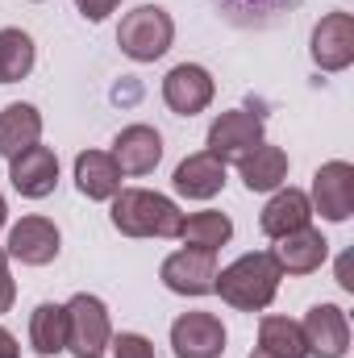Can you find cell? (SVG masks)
Instances as JSON below:
<instances>
[{
	"label": "cell",
	"instance_id": "52a82bcc",
	"mask_svg": "<svg viewBox=\"0 0 354 358\" xmlns=\"http://www.w3.org/2000/svg\"><path fill=\"white\" fill-rule=\"evenodd\" d=\"M309 204H313L325 221H334V225L351 221V213H354V167L346 159H334V163H325V167L313 176V196H309Z\"/></svg>",
	"mask_w": 354,
	"mask_h": 358
},
{
	"label": "cell",
	"instance_id": "cb8c5ba5",
	"mask_svg": "<svg viewBox=\"0 0 354 358\" xmlns=\"http://www.w3.org/2000/svg\"><path fill=\"white\" fill-rule=\"evenodd\" d=\"M34 38L25 29H0V84H17L34 71Z\"/></svg>",
	"mask_w": 354,
	"mask_h": 358
},
{
	"label": "cell",
	"instance_id": "603a6c76",
	"mask_svg": "<svg viewBox=\"0 0 354 358\" xmlns=\"http://www.w3.org/2000/svg\"><path fill=\"white\" fill-rule=\"evenodd\" d=\"M179 238L192 246V250H221L229 238H234V221L225 217V213H192V217H183V229H179Z\"/></svg>",
	"mask_w": 354,
	"mask_h": 358
},
{
	"label": "cell",
	"instance_id": "1f68e13d",
	"mask_svg": "<svg viewBox=\"0 0 354 358\" xmlns=\"http://www.w3.org/2000/svg\"><path fill=\"white\" fill-rule=\"evenodd\" d=\"M250 358H275V355H267V350H250Z\"/></svg>",
	"mask_w": 354,
	"mask_h": 358
},
{
	"label": "cell",
	"instance_id": "6da1fadb",
	"mask_svg": "<svg viewBox=\"0 0 354 358\" xmlns=\"http://www.w3.org/2000/svg\"><path fill=\"white\" fill-rule=\"evenodd\" d=\"M279 279H283V271L271 259V250H255V255H242L238 263H229L225 271H217L213 292H221V300L238 313H263L279 292Z\"/></svg>",
	"mask_w": 354,
	"mask_h": 358
},
{
	"label": "cell",
	"instance_id": "8fae6325",
	"mask_svg": "<svg viewBox=\"0 0 354 358\" xmlns=\"http://www.w3.org/2000/svg\"><path fill=\"white\" fill-rule=\"evenodd\" d=\"M59 225L46 217H21L8 234V259H21L25 267H46L59 259Z\"/></svg>",
	"mask_w": 354,
	"mask_h": 358
},
{
	"label": "cell",
	"instance_id": "83f0119b",
	"mask_svg": "<svg viewBox=\"0 0 354 358\" xmlns=\"http://www.w3.org/2000/svg\"><path fill=\"white\" fill-rule=\"evenodd\" d=\"M13 300H17V283H13V275H8V255L0 250V313H8Z\"/></svg>",
	"mask_w": 354,
	"mask_h": 358
},
{
	"label": "cell",
	"instance_id": "8992f818",
	"mask_svg": "<svg viewBox=\"0 0 354 358\" xmlns=\"http://www.w3.org/2000/svg\"><path fill=\"white\" fill-rule=\"evenodd\" d=\"M300 334L313 358H346L351 350V321L338 304H313L300 321Z\"/></svg>",
	"mask_w": 354,
	"mask_h": 358
},
{
	"label": "cell",
	"instance_id": "3957f363",
	"mask_svg": "<svg viewBox=\"0 0 354 358\" xmlns=\"http://www.w3.org/2000/svg\"><path fill=\"white\" fill-rule=\"evenodd\" d=\"M171 42H176V21H171L167 8L142 4V8H134V13L121 17L117 46H121L125 59H134V63H155V59H163V55L171 50Z\"/></svg>",
	"mask_w": 354,
	"mask_h": 358
},
{
	"label": "cell",
	"instance_id": "ffe728a7",
	"mask_svg": "<svg viewBox=\"0 0 354 358\" xmlns=\"http://www.w3.org/2000/svg\"><path fill=\"white\" fill-rule=\"evenodd\" d=\"M76 187L88 200H113L121 192V167L104 150H84L76 159Z\"/></svg>",
	"mask_w": 354,
	"mask_h": 358
},
{
	"label": "cell",
	"instance_id": "d6a6232c",
	"mask_svg": "<svg viewBox=\"0 0 354 358\" xmlns=\"http://www.w3.org/2000/svg\"><path fill=\"white\" fill-rule=\"evenodd\" d=\"M96 358H100V355H96Z\"/></svg>",
	"mask_w": 354,
	"mask_h": 358
},
{
	"label": "cell",
	"instance_id": "9a60e30c",
	"mask_svg": "<svg viewBox=\"0 0 354 358\" xmlns=\"http://www.w3.org/2000/svg\"><path fill=\"white\" fill-rule=\"evenodd\" d=\"M271 259L279 263V271H288V275H313V271H321V263L330 259V242L321 238V229L304 225V229L279 238V246L271 250Z\"/></svg>",
	"mask_w": 354,
	"mask_h": 358
},
{
	"label": "cell",
	"instance_id": "484cf974",
	"mask_svg": "<svg viewBox=\"0 0 354 358\" xmlns=\"http://www.w3.org/2000/svg\"><path fill=\"white\" fill-rule=\"evenodd\" d=\"M113 358H155V346L142 334H121L113 338Z\"/></svg>",
	"mask_w": 354,
	"mask_h": 358
},
{
	"label": "cell",
	"instance_id": "4316f807",
	"mask_svg": "<svg viewBox=\"0 0 354 358\" xmlns=\"http://www.w3.org/2000/svg\"><path fill=\"white\" fill-rule=\"evenodd\" d=\"M117 4H121V0H76L80 17H84V21H92V25H96V21H104Z\"/></svg>",
	"mask_w": 354,
	"mask_h": 358
},
{
	"label": "cell",
	"instance_id": "44dd1931",
	"mask_svg": "<svg viewBox=\"0 0 354 358\" xmlns=\"http://www.w3.org/2000/svg\"><path fill=\"white\" fill-rule=\"evenodd\" d=\"M238 171H242V183L250 192H275L283 179H288V155L279 146H267L259 142L250 155L238 159Z\"/></svg>",
	"mask_w": 354,
	"mask_h": 358
},
{
	"label": "cell",
	"instance_id": "e0dca14e",
	"mask_svg": "<svg viewBox=\"0 0 354 358\" xmlns=\"http://www.w3.org/2000/svg\"><path fill=\"white\" fill-rule=\"evenodd\" d=\"M304 0H213V8L242 29H271L279 21H288Z\"/></svg>",
	"mask_w": 354,
	"mask_h": 358
},
{
	"label": "cell",
	"instance_id": "ac0fdd59",
	"mask_svg": "<svg viewBox=\"0 0 354 358\" xmlns=\"http://www.w3.org/2000/svg\"><path fill=\"white\" fill-rule=\"evenodd\" d=\"M42 142V113L25 100L8 104L0 113V159H17L21 150Z\"/></svg>",
	"mask_w": 354,
	"mask_h": 358
},
{
	"label": "cell",
	"instance_id": "4dcf8cb0",
	"mask_svg": "<svg viewBox=\"0 0 354 358\" xmlns=\"http://www.w3.org/2000/svg\"><path fill=\"white\" fill-rule=\"evenodd\" d=\"M4 217H8V208H4V196H0V229H4Z\"/></svg>",
	"mask_w": 354,
	"mask_h": 358
},
{
	"label": "cell",
	"instance_id": "4fadbf2b",
	"mask_svg": "<svg viewBox=\"0 0 354 358\" xmlns=\"http://www.w3.org/2000/svg\"><path fill=\"white\" fill-rule=\"evenodd\" d=\"M8 179L25 200H46L59 183V159L50 146H29L17 159H8Z\"/></svg>",
	"mask_w": 354,
	"mask_h": 358
},
{
	"label": "cell",
	"instance_id": "30bf717a",
	"mask_svg": "<svg viewBox=\"0 0 354 358\" xmlns=\"http://www.w3.org/2000/svg\"><path fill=\"white\" fill-rule=\"evenodd\" d=\"M213 76L204 71V67H196V63H179L167 71V80H163V100H167V108L176 113V117H196V113H204L208 104H213Z\"/></svg>",
	"mask_w": 354,
	"mask_h": 358
},
{
	"label": "cell",
	"instance_id": "ba28073f",
	"mask_svg": "<svg viewBox=\"0 0 354 358\" xmlns=\"http://www.w3.org/2000/svg\"><path fill=\"white\" fill-rule=\"evenodd\" d=\"M159 279L179 292V296H208L213 283H217V255L213 250H176L163 259L159 267Z\"/></svg>",
	"mask_w": 354,
	"mask_h": 358
},
{
	"label": "cell",
	"instance_id": "9c48e42d",
	"mask_svg": "<svg viewBox=\"0 0 354 358\" xmlns=\"http://www.w3.org/2000/svg\"><path fill=\"white\" fill-rule=\"evenodd\" d=\"M313 63L321 71H346L354 63V17L351 13H325L313 29Z\"/></svg>",
	"mask_w": 354,
	"mask_h": 358
},
{
	"label": "cell",
	"instance_id": "5b68a950",
	"mask_svg": "<svg viewBox=\"0 0 354 358\" xmlns=\"http://www.w3.org/2000/svg\"><path fill=\"white\" fill-rule=\"evenodd\" d=\"M259 142H263V121H259L255 113L229 108V113H221V117L208 125V155H213L217 163H238V159L250 155Z\"/></svg>",
	"mask_w": 354,
	"mask_h": 358
},
{
	"label": "cell",
	"instance_id": "f1b7e54d",
	"mask_svg": "<svg viewBox=\"0 0 354 358\" xmlns=\"http://www.w3.org/2000/svg\"><path fill=\"white\" fill-rule=\"evenodd\" d=\"M17 355H21V346H17V338H13V334H8V329L0 325V358H17Z\"/></svg>",
	"mask_w": 354,
	"mask_h": 358
},
{
	"label": "cell",
	"instance_id": "7402d4cb",
	"mask_svg": "<svg viewBox=\"0 0 354 358\" xmlns=\"http://www.w3.org/2000/svg\"><path fill=\"white\" fill-rule=\"evenodd\" d=\"M29 346L42 358L67 350V308L63 304H38L34 317H29Z\"/></svg>",
	"mask_w": 354,
	"mask_h": 358
},
{
	"label": "cell",
	"instance_id": "7c38bea8",
	"mask_svg": "<svg viewBox=\"0 0 354 358\" xmlns=\"http://www.w3.org/2000/svg\"><path fill=\"white\" fill-rule=\"evenodd\" d=\"M176 358H221L225 350V325L213 313H183L171 325Z\"/></svg>",
	"mask_w": 354,
	"mask_h": 358
},
{
	"label": "cell",
	"instance_id": "277c9868",
	"mask_svg": "<svg viewBox=\"0 0 354 358\" xmlns=\"http://www.w3.org/2000/svg\"><path fill=\"white\" fill-rule=\"evenodd\" d=\"M63 308H67V350L76 358H96L108 346V338H113L104 300L80 292V296H71Z\"/></svg>",
	"mask_w": 354,
	"mask_h": 358
},
{
	"label": "cell",
	"instance_id": "f546056e",
	"mask_svg": "<svg viewBox=\"0 0 354 358\" xmlns=\"http://www.w3.org/2000/svg\"><path fill=\"white\" fill-rule=\"evenodd\" d=\"M338 275H342V287H346V292H354V279H351V259H342V263H338Z\"/></svg>",
	"mask_w": 354,
	"mask_h": 358
},
{
	"label": "cell",
	"instance_id": "7a4b0ae2",
	"mask_svg": "<svg viewBox=\"0 0 354 358\" xmlns=\"http://www.w3.org/2000/svg\"><path fill=\"white\" fill-rule=\"evenodd\" d=\"M113 229L125 238H179L183 229V213L176 200L146 192V187H121L113 196Z\"/></svg>",
	"mask_w": 354,
	"mask_h": 358
},
{
	"label": "cell",
	"instance_id": "2e32d148",
	"mask_svg": "<svg viewBox=\"0 0 354 358\" xmlns=\"http://www.w3.org/2000/svg\"><path fill=\"white\" fill-rule=\"evenodd\" d=\"M313 221V204H309V196L300 192V187H275V196L267 200L263 217H259V229H263L267 238H288V234H296V229H304Z\"/></svg>",
	"mask_w": 354,
	"mask_h": 358
},
{
	"label": "cell",
	"instance_id": "d4e9b609",
	"mask_svg": "<svg viewBox=\"0 0 354 358\" xmlns=\"http://www.w3.org/2000/svg\"><path fill=\"white\" fill-rule=\"evenodd\" d=\"M259 350H267L275 358H309L300 325L288 321V317H263L259 321Z\"/></svg>",
	"mask_w": 354,
	"mask_h": 358
},
{
	"label": "cell",
	"instance_id": "5bb4252c",
	"mask_svg": "<svg viewBox=\"0 0 354 358\" xmlns=\"http://www.w3.org/2000/svg\"><path fill=\"white\" fill-rule=\"evenodd\" d=\"M163 159V138L150 125H125L113 138V163L121 167V176H150Z\"/></svg>",
	"mask_w": 354,
	"mask_h": 358
},
{
	"label": "cell",
	"instance_id": "d6986e66",
	"mask_svg": "<svg viewBox=\"0 0 354 358\" xmlns=\"http://www.w3.org/2000/svg\"><path fill=\"white\" fill-rule=\"evenodd\" d=\"M171 183H176L179 196H187V200H213L225 187V163H217L208 150L204 155H187L176 167Z\"/></svg>",
	"mask_w": 354,
	"mask_h": 358
}]
</instances>
